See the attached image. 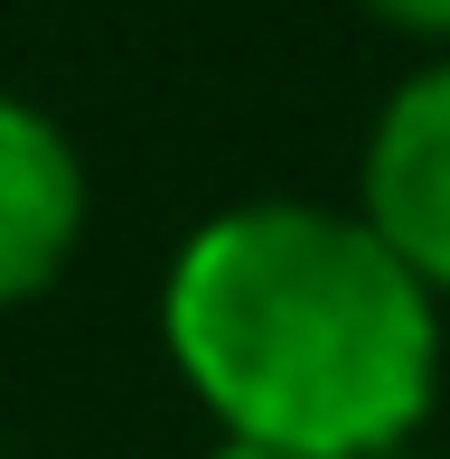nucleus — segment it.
Listing matches in <instances>:
<instances>
[{
    "instance_id": "7ed1b4c3",
    "label": "nucleus",
    "mask_w": 450,
    "mask_h": 459,
    "mask_svg": "<svg viewBox=\"0 0 450 459\" xmlns=\"http://www.w3.org/2000/svg\"><path fill=\"white\" fill-rule=\"evenodd\" d=\"M75 235H85V160L66 122L0 94V309H19L66 273Z\"/></svg>"
},
{
    "instance_id": "0eeeda50",
    "label": "nucleus",
    "mask_w": 450,
    "mask_h": 459,
    "mask_svg": "<svg viewBox=\"0 0 450 459\" xmlns=\"http://www.w3.org/2000/svg\"><path fill=\"white\" fill-rule=\"evenodd\" d=\"M394 459H403V450H394Z\"/></svg>"
},
{
    "instance_id": "39448f33",
    "label": "nucleus",
    "mask_w": 450,
    "mask_h": 459,
    "mask_svg": "<svg viewBox=\"0 0 450 459\" xmlns=\"http://www.w3.org/2000/svg\"><path fill=\"white\" fill-rule=\"evenodd\" d=\"M207 459H291V450H263V441H225V450H207Z\"/></svg>"
},
{
    "instance_id": "f03ea898",
    "label": "nucleus",
    "mask_w": 450,
    "mask_h": 459,
    "mask_svg": "<svg viewBox=\"0 0 450 459\" xmlns=\"http://www.w3.org/2000/svg\"><path fill=\"white\" fill-rule=\"evenodd\" d=\"M366 225L422 290H450V56L385 94L366 141Z\"/></svg>"
},
{
    "instance_id": "20e7f679",
    "label": "nucleus",
    "mask_w": 450,
    "mask_h": 459,
    "mask_svg": "<svg viewBox=\"0 0 450 459\" xmlns=\"http://www.w3.org/2000/svg\"><path fill=\"white\" fill-rule=\"evenodd\" d=\"M376 19H394V29H413V38H450V0H366Z\"/></svg>"
},
{
    "instance_id": "f257e3e1",
    "label": "nucleus",
    "mask_w": 450,
    "mask_h": 459,
    "mask_svg": "<svg viewBox=\"0 0 450 459\" xmlns=\"http://www.w3.org/2000/svg\"><path fill=\"white\" fill-rule=\"evenodd\" d=\"M169 357L235 441L394 459L432 412V290L366 216L263 197L207 216L160 290Z\"/></svg>"
},
{
    "instance_id": "423d86ee",
    "label": "nucleus",
    "mask_w": 450,
    "mask_h": 459,
    "mask_svg": "<svg viewBox=\"0 0 450 459\" xmlns=\"http://www.w3.org/2000/svg\"><path fill=\"white\" fill-rule=\"evenodd\" d=\"M0 459H10V450H0Z\"/></svg>"
}]
</instances>
